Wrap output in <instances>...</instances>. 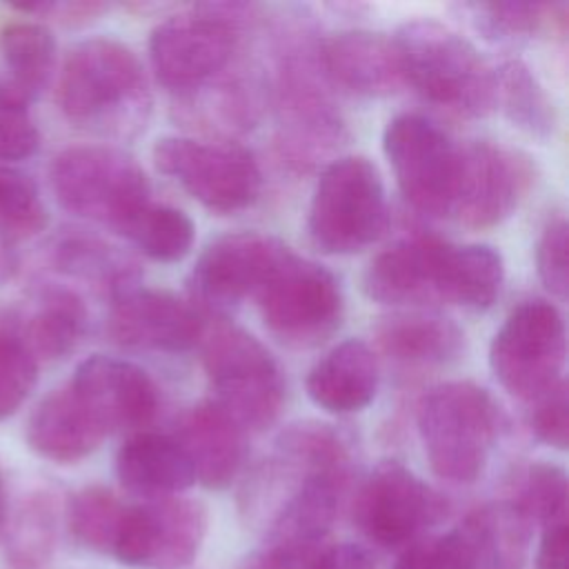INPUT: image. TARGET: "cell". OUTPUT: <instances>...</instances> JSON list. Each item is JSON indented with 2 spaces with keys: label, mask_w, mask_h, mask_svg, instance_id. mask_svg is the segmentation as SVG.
Returning a JSON list of instances; mask_svg holds the SVG:
<instances>
[{
  "label": "cell",
  "mask_w": 569,
  "mask_h": 569,
  "mask_svg": "<svg viewBox=\"0 0 569 569\" xmlns=\"http://www.w3.org/2000/svg\"><path fill=\"white\" fill-rule=\"evenodd\" d=\"M289 247L267 233L236 231L204 247L191 271V291L211 307H231L260 291Z\"/></svg>",
  "instance_id": "17"
},
{
  "label": "cell",
  "mask_w": 569,
  "mask_h": 569,
  "mask_svg": "<svg viewBox=\"0 0 569 569\" xmlns=\"http://www.w3.org/2000/svg\"><path fill=\"white\" fill-rule=\"evenodd\" d=\"M567 409H569L567 382L562 378L533 400V409L529 416V427L533 436L549 447L567 449V438H569Z\"/></svg>",
  "instance_id": "40"
},
{
  "label": "cell",
  "mask_w": 569,
  "mask_h": 569,
  "mask_svg": "<svg viewBox=\"0 0 569 569\" xmlns=\"http://www.w3.org/2000/svg\"><path fill=\"white\" fill-rule=\"evenodd\" d=\"M207 533V511L191 498H158L127 507L111 556L138 569L191 565Z\"/></svg>",
  "instance_id": "16"
},
{
  "label": "cell",
  "mask_w": 569,
  "mask_h": 569,
  "mask_svg": "<svg viewBox=\"0 0 569 569\" xmlns=\"http://www.w3.org/2000/svg\"><path fill=\"white\" fill-rule=\"evenodd\" d=\"M118 233L136 244L147 258L158 262H176L191 251L196 227L184 211L149 200L124 222Z\"/></svg>",
  "instance_id": "32"
},
{
  "label": "cell",
  "mask_w": 569,
  "mask_h": 569,
  "mask_svg": "<svg viewBox=\"0 0 569 569\" xmlns=\"http://www.w3.org/2000/svg\"><path fill=\"white\" fill-rule=\"evenodd\" d=\"M202 365L220 407L242 431H262L278 418L284 380L276 358L247 329L220 322L204 338Z\"/></svg>",
  "instance_id": "8"
},
{
  "label": "cell",
  "mask_w": 569,
  "mask_h": 569,
  "mask_svg": "<svg viewBox=\"0 0 569 569\" xmlns=\"http://www.w3.org/2000/svg\"><path fill=\"white\" fill-rule=\"evenodd\" d=\"M40 362L22 338L20 313L0 307V422L11 418L38 385Z\"/></svg>",
  "instance_id": "34"
},
{
  "label": "cell",
  "mask_w": 569,
  "mask_h": 569,
  "mask_svg": "<svg viewBox=\"0 0 569 569\" xmlns=\"http://www.w3.org/2000/svg\"><path fill=\"white\" fill-rule=\"evenodd\" d=\"M256 7L198 4L158 22L149 60L160 84L189 96L222 76L233 62Z\"/></svg>",
  "instance_id": "4"
},
{
  "label": "cell",
  "mask_w": 569,
  "mask_h": 569,
  "mask_svg": "<svg viewBox=\"0 0 569 569\" xmlns=\"http://www.w3.org/2000/svg\"><path fill=\"white\" fill-rule=\"evenodd\" d=\"M567 220H551L536 242V269L542 284L558 298L567 296Z\"/></svg>",
  "instance_id": "39"
},
{
  "label": "cell",
  "mask_w": 569,
  "mask_h": 569,
  "mask_svg": "<svg viewBox=\"0 0 569 569\" xmlns=\"http://www.w3.org/2000/svg\"><path fill=\"white\" fill-rule=\"evenodd\" d=\"M309 569H376L369 551L353 542L322 547Z\"/></svg>",
  "instance_id": "45"
},
{
  "label": "cell",
  "mask_w": 569,
  "mask_h": 569,
  "mask_svg": "<svg viewBox=\"0 0 569 569\" xmlns=\"http://www.w3.org/2000/svg\"><path fill=\"white\" fill-rule=\"evenodd\" d=\"M393 569H462L449 533L407 545Z\"/></svg>",
  "instance_id": "42"
},
{
  "label": "cell",
  "mask_w": 569,
  "mask_h": 569,
  "mask_svg": "<svg viewBox=\"0 0 569 569\" xmlns=\"http://www.w3.org/2000/svg\"><path fill=\"white\" fill-rule=\"evenodd\" d=\"M405 82L427 100L460 116L493 107V67L456 29L433 18L405 22L393 36Z\"/></svg>",
  "instance_id": "5"
},
{
  "label": "cell",
  "mask_w": 569,
  "mask_h": 569,
  "mask_svg": "<svg viewBox=\"0 0 569 569\" xmlns=\"http://www.w3.org/2000/svg\"><path fill=\"white\" fill-rule=\"evenodd\" d=\"M382 149L407 202L427 213H451L458 184V144L427 116L400 113L382 133Z\"/></svg>",
  "instance_id": "13"
},
{
  "label": "cell",
  "mask_w": 569,
  "mask_h": 569,
  "mask_svg": "<svg viewBox=\"0 0 569 569\" xmlns=\"http://www.w3.org/2000/svg\"><path fill=\"white\" fill-rule=\"evenodd\" d=\"M462 11L485 38L496 42L529 38L553 16V7L540 2H469Z\"/></svg>",
  "instance_id": "37"
},
{
  "label": "cell",
  "mask_w": 569,
  "mask_h": 569,
  "mask_svg": "<svg viewBox=\"0 0 569 569\" xmlns=\"http://www.w3.org/2000/svg\"><path fill=\"white\" fill-rule=\"evenodd\" d=\"M378 358L373 349L349 338L329 349L307 376V393L325 411L353 413L365 409L378 391Z\"/></svg>",
  "instance_id": "25"
},
{
  "label": "cell",
  "mask_w": 569,
  "mask_h": 569,
  "mask_svg": "<svg viewBox=\"0 0 569 569\" xmlns=\"http://www.w3.org/2000/svg\"><path fill=\"white\" fill-rule=\"evenodd\" d=\"M493 107L520 131L533 138H549L558 127V111L538 80L522 60H505L493 67Z\"/></svg>",
  "instance_id": "31"
},
{
  "label": "cell",
  "mask_w": 569,
  "mask_h": 569,
  "mask_svg": "<svg viewBox=\"0 0 569 569\" xmlns=\"http://www.w3.org/2000/svg\"><path fill=\"white\" fill-rule=\"evenodd\" d=\"M153 162L191 198L216 213L247 209L262 184L253 153L236 142L164 136L153 144Z\"/></svg>",
  "instance_id": "11"
},
{
  "label": "cell",
  "mask_w": 569,
  "mask_h": 569,
  "mask_svg": "<svg viewBox=\"0 0 569 569\" xmlns=\"http://www.w3.org/2000/svg\"><path fill=\"white\" fill-rule=\"evenodd\" d=\"M22 338L38 362L67 358L80 345L87 329V307L67 287L49 284L38 291L36 307L22 316Z\"/></svg>",
  "instance_id": "27"
},
{
  "label": "cell",
  "mask_w": 569,
  "mask_h": 569,
  "mask_svg": "<svg viewBox=\"0 0 569 569\" xmlns=\"http://www.w3.org/2000/svg\"><path fill=\"white\" fill-rule=\"evenodd\" d=\"M56 36L40 20H11L0 29V89L31 104L56 71Z\"/></svg>",
  "instance_id": "26"
},
{
  "label": "cell",
  "mask_w": 569,
  "mask_h": 569,
  "mask_svg": "<svg viewBox=\"0 0 569 569\" xmlns=\"http://www.w3.org/2000/svg\"><path fill=\"white\" fill-rule=\"evenodd\" d=\"M29 107L0 89V164H16L38 151L40 131Z\"/></svg>",
  "instance_id": "38"
},
{
  "label": "cell",
  "mask_w": 569,
  "mask_h": 569,
  "mask_svg": "<svg viewBox=\"0 0 569 569\" xmlns=\"http://www.w3.org/2000/svg\"><path fill=\"white\" fill-rule=\"evenodd\" d=\"M69 387L107 436L149 425L158 409V389L149 373L116 356H89L76 367Z\"/></svg>",
  "instance_id": "19"
},
{
  "label": "cell",
  "mask_w": 569,
  "mask_h": 569,
  "mask_svg": "<svg viewBox=\"0 0 569 569\" xmlns=\"http://www.w3.org/2000/svg\"><path fill=\"white\" fill-rule=\"evenodd\" d=\"M502 429L493 396L476 382L436 385L418 405V433L436 476L449 482H473L487 467Z\"/></svg>",
  "instance_id": "6"
},
{
  "label": "cell",
  "mask_w": 569,
  "mask_h": 569,
  "mask_svg": "<svg viewBox=\"0 0 569 569\" xmlns=\"http://www.w3.org/2000/svg\"><path fill=\"white\" fill-rule=\"evenodd\" d=\"M565 320L547 300H527L516 307L489 347L496 380L522 400H536L565 378Z\"/></svg>",
  "instance_id": "12"
},
{
  "label": "cell",
  "mask_w": 569,
  "mask_h": 569,
  "mask_svg": "<svg viewBox=\"0 0 569 569\" xmlns=\"http://www.w3.org/2000/svg\"><path fill=\"white\" fill-rule=\"evenodd\" d=\"M447 513V500L398 460H382L358 489L353 520L380 547L409 545Z\"/></svg>",
  "instance_id": "15"
},
{
  "label": "cell",
  "mask_w": 569,
  "mask_h": 569,
  "mask_svg": "<svg viewBox=\"0 0 569 569\" xmlns=\"http://www.w3.org/2000/svg\"><path fill=\"white\" fill-rule=\"evenodd\" d=\"M569 485L562 467L533 462L525 469L509 496V502L533 525L547 527L567 520Z\"/></svg>",
  "instance_id": "36"
},
{
  "label": "cell",
  "mask_w": 569,
  "mask_h": 569,
  "mask_svg": "<svg viewBox=\"0 0 569 569\" xmlns=\"http://www.w3.org/2000/svg\"><path fill=\"white\" fill-rule=\"evenodd\" d=\"M51 262L58 271L89 282L111 298L136 287L138 264L118 247L87 233H64L51 247Z\"/></svg>",
  "instance_id": "30"
},
{
  "label": "cell",
  "mask_w": 569,
  "mask_h": 569,
  "mask_svg": "<svg viewBox=\"0 0 569 569\" xmlns=\"http://www.w3.org/2000/svg\"><path fill=\"white\" fill-rule=\"evenodd\" d=\"M107 438L69 382L49 391L29 413L24 440L33 453L56 465L89 458Z\"/></svg>",
  "instance_id": "21"
},
{
  "label": "cell",
  "mask_w": 569,
  "mask_h": 569,
  "mask_svg": "<svg viewBox=\"0 0 569 569\" xmlns=\"http://www.w3.org/2000/svg\"><path fill=\"white\" fill-rule=\"evenodd\" d=\"M505 282L500 253L489 244H451L433 236L405 238L380 251L362 276L365 293L382 305H460L489 309Z\"/></svg>",
  "instance_id": "1"
},
{
  "label": "cell",
  "mask_w": 569,
  "mask_h": 569,
  "mask_svg": "<svg viewBox=\"0 0 569 569\" xmlns=\"http://www.w3.org/2000/svg\"><path fill=\"white\" fill-rule=\"evenodd\" d=\"M458 184L451 211L469 229H489L507 220L536 182L533 160L513 147L471 140L458 147Z\"/></svg>",
  "instance_id": "14"
},
{
  "label": "cell",
  "mask_w": 569,
  "mask_h": 569,
  "mask_svg": "<svg viewBox=\"0 0 569 569\" xmlns=\"http://www.w3.org/2000/svg\"><path fill=\"white\" fill-rule=\"evenodd\" d=\"M380 349L402 365H445L465 349L462 329L433 313H398L376 327Z\"/></svg>",
  "instance_id": "28"
},
{
  "label": "cell",
  "mask_w": 569,
  "mask_h": 569,
  "mask_svg": "<svg viewBox=\"0 0 569 569\" xmlns=\"http://www.w3.org/2000/svg\"><path fill=\"white\" fill-rule=\"evenodd\" d=\"M320 64L327 80L356 96L382 98L405 82L400 51L393 38L369 29H347L320 42Z\"/></svg>",
  "instance_id": "20"
},
{
  "label": "cell",
  "mask_w": 569,
  "mask_h": 569,
  "mask_svg": "<svg viewBox=\"0 0 569 569\" xmlns=\"http://www.w3.org/2000/svg\"><path fill=\"white\" fill-rule=\"evenodd\" d=\"M256 300L264 327L291 347L322 342L342 318V291L336 276L293 249L276 264Z\"/></svg>",
  "instance_id": "10"
},
{
  "label": "cell",
  "mask_w": 569,
  "mask_h": 569,
  "mask_svg": "<svg viewBox=\"0 0 569 569\" xmlns=\"http://www.w3.org/2000/svg\"><path fill=\"white\" fill-rule=\"evenodd\" d=\"M462 569H520L531 522L509 502L485 505L447 531Z\"/></svg>",
  "instance_id": "23"
},
{
  "label": "cell",
  "mask_w": 569,
  "mask_h": 569,
  "mask_svg": "<svg viewBox=\"0 0 569 569\" xmlns=\"http://www.w3.org/2000/svg\"><path fill=\"white\" fill-rule=\"evenodd\" d=\"M120 485L147 500L171 498L196 482L193 467L173 436L133 431L116 453Z\"/></svg>",
  "instance_id": "24"
},
{
  "label": "cell",
  "mask_w": 569,
  "mask_h": 569,
  "mask_svg": "<svg viewBox=\"0 0 569 569\" xmlns=\"http://www.w3.org/2000/svg\"><path fill=\"white\" fill-rule=\"evenodd\" d=\"M387 220L385 184L369 158L342 156L322 169L307 216L318 249L336 256L356 253L380 238Z\"/></svg>",
  "instance_id": "9"
},
{
  "label": "cell",
  "mask_w": 569,
  "mask_h": 569,
  "mask_svg": "<svg viewBox=\"0 0 569 569\" xmlns=\"http://www.w3.org/2000/svg\"><path fill=\"white\" fill-rule=\"evenodd\" d=\"M56 200L69 213L116 233L149 198V180L127 151L111 144H73L49 169Z\"/></svg>",
  "instance_id": "7"
},
{
  "label": "cell",
  "mask_w": 569,
  "mask_h": 569,
  "mask_svg": "<svg viewBox=\"0 0 569 569\" xmlns=\"http://www.w3.org/2000/svg\"><path fill=\"white\" fill-rule=\"evenodd\" d=\"M58 107L80 129L127 138L151 111V91L138 56L120 40L89 38L64 58L58 76Z\"/></svg>",
  "instance_id": "2"
},
{
  "label": "cell",
  "mask_w": 569,
  "mask_h": 569,
  "mask_svg": "<svg viewBox=\"0 0 569 569\" xmlns=\"http://www.w3.org/2000/svg\"><path fill=\"white\" fill-rule=\"evenodd\" d=\"M60 502L47 489L27 493L9 511L2 533L4 558L11 569H42L56 553L60 536Z\"/></svg>",
  "instance_id": "29"
},
{
  "label": "cell",
  "mask_w": 569,
  "mask_h": 569,
  "mask_svg": "<svg viewBox=\"0 0 569 569\" xmlns=\"http://www.w3.org/2000/svg\"><path fill=\"white\" fill-rule=\"evenodd\" d=\"M173 438L207 489L229 487L244 462V431L213 402L189 407L178 418Z\"/></svg>",
  "instance_id": "22"
},
{
  "label": "cell",
  "mask_w": 569,
  "mask_h": 569,
  "mask_svg": "<svg viewBox=\"0 0 569 569\" xmlns=\"http://www.w3.org/2000/svg\"><path fill=\"white\" fill-rule=\"evenodd\" d=\"M124 511L127 505H122L113 491L91 485L69 498L64 518L78 545L111 556Z\"/></svg>",
  "instance_id": "33"
},
{
  "label": "cell",
  "mask_w": 569,
  "mask_h": 569,
  "mask_svg": "<svg viewBox=\"0 0 569 569\" xmlns=\"http://www.w3.org/2000/svg\"><path fill=\"white\" fill-rule=\"evenodd\" d=\"M24 16H36L40 22H56L62 27H82L100 18L109 4L104 2H82V0H53V2H36L18 7Z\"/></svg>",
  "instance_id": "41"
},
{
  "label": "cell",
  "mask_w": 569,
  "mask_h": 569,
  "mask_svg": "<svg viewBox=\"0 0 569 569\" xmlns=\"http://www.w3.org/2000/svg\"><path fill=\"white\" fill-rule=\"evenodd\" d=\"M320 549L307 551V549H289V547L264 542L260 551L251 553L244 560L242 569H309L311 560L318 556Z\"/></svg>",
  "instance_id": "43"
},
{
  "label": "cell",
  "mask_w": 569,
  "mask_h": 569,
  "mask_svg": "<svg viewBox=\"0 0 569 569\" xmlns=\"http://www.w3.org/2000/svg\"><path fill=\"white\" fill-rule=\"evenodd\" d=\"M7 518H9V498H7V485H4V476L0 469V540L7 527Z\"/></svg>",
  "instance_id": "46"
},
{
  "label": "cell",
  "mask_w": 569,
  "mask_h": 569,
  "mask_svg": "<svg viewBox=\"0 0 569 569\" xmlns=\"http://www.w3.org/2000/svg\"><path fill=\"white\" fill-rule=\"evenodd\" d=\"M567 560H569L567 520L542 527L533 569H567Z\"/></svg>",
  "instance_id": "44"
},
{
  "label": "cell",
  "mask_w": 569,
  "mask_h": 569,
  "mask_svg": "<svg viewBox=\"0 0 569 569\" xmlns=\"http://www.w3.org/2000/svg\"><path fill=\"white\" fill-rule=\"evenodd\" d=\"M320 64V42L305 24L278 31L273 102L278 116V147L296 167H311L331 153L342 136V118L327 91Z\"/></svg>",
  "instance_id": "3"
},
{
  "label": "cell",
  "mask_w": 569,
  "mask_h": 569,
  "mask_svg": "<svg viewBox=\"0 0 569 569\" xmlns=\"http://www.w3.org/2000/svg\"><path fill=\"white\" fill-rule=\"evenodd\" d=\"M202 333L200 313L171 291L136 284L111 298L107 336L118 347L178 353L191 349Z\"/></svg>",
  "instance_id": "18"
},
{
  "label": "cell",
  "mask_w": 569,
  "mask_h": 569,
  "mask_svg": "<svg viewBox=\"0 0 569 569\" xmlns=\"http://www.w3.org/2000/svg\"><path fill=\"white\" fill-rule=\"evenodd\" d=\"M49 222L36 180L16 164H0V244L38 236Z\"/></svg>",
  "instance_id": "35"
}]
</instances>
